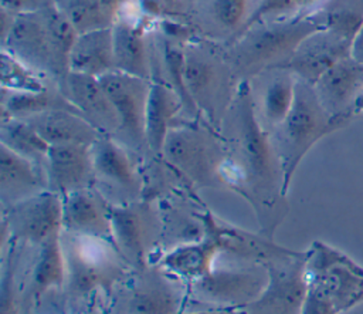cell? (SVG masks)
Instances as JSON below:
<instances>
[{
    "mask_svg": "<svg viewBox=\"0 0 363 314\" xmlns=\"http://www.w3.org/2000/svg\"><path fill=\"white\" fill-rule=\"evenodd\" d=\"M224 159L220 180L252 207L259 233L274 239L288 213L282 166L271 132L259 121L248 80L240 81L221 121Z\"/></svg>",
    "mask_w": 363,
    "mask_h": 314,
    "instance_id": "obj_1",
    "label": "cell"
},
{
    "mask_svg": "<svg viewBox=\"0 0 363 314\" xmlns=\"http://www.w3.org/2000/svg\"><path fill=\"white\" fill-rule=\"evenodd\" d=\"M233 71L225 55L199 43L184 44V82L203 119L220 132L221 121L234 94H230Z\"/></svg>",
    "mask_w": 363,
    "mask_h": 314,
    "instance_id": "obj_8",
    "label": "cell"
},
{
    "mask_svg": "<svg viewBox=\"0 0 363 314\" xmlns=\"http://www.w3.org/2000/svg\"><path fill=\"white\" fill-rule=\"evenodd\" d=\"M67 281V264L62 249V232L51 236L40 247L33 266L28 298L33 304L51 290H64Z\"/></svg>",
    "mask_w": 363,
    "mask_h": 314,
    "instance_id": "obj_28",
    "label": "cell"
},
{
    "mask_svg": "<svg viewBox=\"0 0 363 314\" xmlns=\"http://www.w3.org/2000/svg\"><path fill=\"white\" fill-rule=\"evenodd\" d=\"M224 153V142L218 131L206 121H190L170 129L162 159L194 186L221 188L218 172Z\"/></svg>",
    "mask_w": 363,
    "mask_h": 314,
    "instance_id": "obj_6",
    "label": "cell"
},
{
    "mask_svg": "<svg viewBox=\"0 0 363 314\" xmlns=\"http://www.w3.org/2000/svg\"><path fill=\"white\" fill-rule=\"evenodd\" d=\"M143 13L153 17H174L183 13L182 0H139Z\"/></svg>",
    "mask_w": 363,
    "mask_h": 314,
    "instance_id": "obj_39",
    "label": "cell"
},
{
    "mask_svg": "<svg viewBox=\"0 0 363 314\" xmlns=\"http://www.w3.org/2000/svg\"><path fill=\"white\" fill-rule=\"evenodd\" d=\"M294 16H299L294 0H259L258 6L252 10V14H251L250 20L247 21L242 33L255 24L264 23L265 20L267 21L269 18L279 20V18H288V17H294Z\"/></svg>",
    "mask_w": 363,
    "mask_h": 314,
    "instance_id": "obj_38",
    "label": "cell"
},
{
    "mask_svg": "<svg viewBox=\"0 0 363 314\" xmlns=\"http://www.w3.org/2000/svg\"><path fill=\"white\" fill-rule=\"evenodd\" d=\"M48 189L64 196L94 188L95 173L91 146L79 144L51 145L45 163Z\"/></svg>",
    "mask_w": 363,
    "mask_h": 314,
    "instance_id": "obj_18",
    "label": "cell"
},
{
    "mask_svg": "<svg viewBox=\"0 0 363 314\" xmlns=\"http://www.w3.org/2000/svg\"><path fill=\"white\" fill-rule=\"evenodd\" d=\"M313 88L330 115L353 119L354 105L363 94V64L349 55L328 70Z\"/></svg>",
    "mask_w": 363,
    "mask_h": 314,
    "instance_id": "obj_19",
    "label": "cell"
},
{
    "mask_svg": "<svg viewBox=\"0 0 363 314\" xmlns=\"http://www.w3.org/2000/svg\"><path fill=\"white\" fill-rule=\"evenodd\" d=\"M312 16L322 30H329L353 43L363 26V0H330Z\"/></svg>",
    "mask_w": 363,
    "mask_h": 314,
    "instance_id": "obj_32",
    "label": "cell"
},
{
    "mask_svg": "<svg viewBox=\"0 0 363 314\" xmlns=\"http://www.w3.org/2000/svg\"><path fill=\"white\" fill-rule=\"evenodd\" d=\"M322 30L311 16H294L252 26L227 48L225 58L234 75L248 80L264 71L282 68L299 44Z\"/></svg>",
    "mask_w": 363,
    "mask_h": 314,
    "instance_id": "obj_3",
    "label": "cell"
},
{
    "mask_svg": "<svg viewBox=\"0 0 363 314\" xmlns=\"http://www.w3.org/2000/svg\"><path fill=\"white\" fill-rule=\"evenodd\" d=\"M112 31L115 70L150 81V57L145 27L128 20H116Z\"/></svg>",
    "mask_w": 363,
    "mask_h": 314,
    "instance_id": "obj_27",
    "label": "cell"
},
{
    "mask_svg": "<svg viewBox=\"0 0 363 314\" xmlns=\"http://www.w3.org/2000/svg\"><path fill=\"white\" fill-rule=\"evenodd\" d=\"M203 229L211 232L217 239L221 253H228L242 263L264 264L268 259L278 254L284 246L262 233H251L238 226L230 224L218 219L211 210L203 209L197 212Z\"/></svg>",
    "mask_w": 363,
    "mask_h": 314,
    "instance_id": "obj_20",
    "label": "cell"
},
{
    "mask_svg": "<svg viewBox=\"0 0 363 314\" xmlns=\"http://www.w3.org/2000/svg\"><path fill=\"white\" fill-rule=\"evenodd\" d=\"M268 273L261 264L217 267L204 277L187 284L189 298L208 308L241 310L264 290Z\"/></svg>",
    "mask_w": 363,
    "mask_h": 314,
    "instance_id": "obj_11",
    "label": "cell"
},
{
    "mask_svg": "<svg viewBox=\"0 0 363 314\" xmlns=\"http://www.w3.org/2000/svg\"><path fill=\"white\" fill-rule=\"evenodd\" d=\"M48 189L45 169L0 144V200L7 209Z\"/></svg>",
    "mask_w": 363,
    "mask_h": 314,
    "instance_id": "obj_23",
    "label": "cell"
},
{
    "mask_svg": "<svg viewBox=\"0 0 363 314\" xmlns=\"http://www.w3.org/2000/svg\"><path fill=\"white\" fill-rule=\"evenodd\" d=\"M16 249L17 242L10 240L7 254L4 256L3 274H1V287H0V314H18L20 305L17 298L16 287Z\"/></svg>",
    "mask_w": 363,
    "mask_h": 314,
    "instance_id": "obj_37",
    "label": "cell"
},
{
    "mask_svg": "<svg viewBox=\"0 0 363 314\" xmlns=\"http://www.w3.org/2000/svg\"><path fill=\"white\" fill-rule=\"evenodd\" d=\"M352 44L329 30H318L299 44L289 61L279 70H286L298 80L315 85L328 70L352 55Z\"/></svg>",
    "mask_w": 363,
    "mask_h": 314,
    "instance_id": "obj_16",
    "label": "cell"
},
{
    "mask_svg": "<svg viewBox=\"0 0 363 314\" xmlns=\"http://www.w3.org/2000/svg\"><path fill=\"white\" fill-rule=\"evenodd\" d=\"M1 88L14 92L47 90L43 75L9 51H1Z\"/></svg>",
    "mask_w": 363,
    "mask_h": 314,
    "instance_id": "obj_35",
    "label": "cell"
},
{
    "mask_svg": "<svg viewBox=\"0 0 363 314\" xmlns=\"http://www.w3.org/2000/svg\"><path fill=\"white\" fill-rule=\"evenodd\" d=\"M357 114H363V94L359 97L356 105H354V115Z\"/></svg>",
    "mask_w": 363,
    "mask_h": 314,
    "instance_id": "obj_44",
    "label": "cell"
},
{
    "mask_svg": "<svg viewBox=\"0 0 363 314\" xmlns=\"http://www.w3.org/2000/svg\"><path fill=\"white\" fill-rule=\"evenodd\" d=\"M352 118L330 115L319 101L313 85L296 78L294 105L275 129L269 131L277 149L284 189L288 195L292 178L305 155L326 135L349 125Z\"/></svg>",
    "mask_w": 363,
    "mask_h": 314,
    "instance_id": "obj_5",
    "label": "cell"
},
{
    "mask_svg": "<svg viewBox=\"0 0 363 314\" xmlns=\"http://www.w3.org/2000/svg\"><path fill=\"white\" fill-rule=\"evenodd\" d=\"M95 182L122 195V203L139 200L143 179L125 145L112 135L101 134L91 146Z\"/></svg>",
    "mask_w": 363,
    "mask_h": 314,
    "instance_id": "obj_14",
    "label": "cell"
},
{
    "mask_svg": "<svg viewBox=\"0 0 363 314\" xmlns=\"http://www.w3.org/2000/svg\"><path fill=\"white\" fill-rule=\"evenodd\" d=\"M55 109L78 112L60 90L47 88L35 92H14L1 88V119H27Z\"/></svg>",
    "mask_w": 363,
    "mask_h": 314,
    "instance_id": "obj_29",
    "label": "cell"
},
{
    "mask_svg": "<svg viewBox=\"0 0 363 314\" xmlns=\"http://www.w3.org/2000/svg\"><path fill=\"white\" fill-rule=\"evenodd\" d=\"M109 205L95 186L64 195L62 232L112 240Z\"/></svg>",
    "mask_w": 363,
    "mask_h": 314,
    "instance_id": "obj_21",
    "label": "cell"
},
{
    "mask_svg": "<svg viewBox=\"0 0 363 314\" xmlns=\"http://www.w3.org/2000/svg\"><path fill=\"white\" fill-rule=\"evenodd\" d=\"M112 240L132 269H142L155 261L162 244L160 216L145 202L109 205Z\"/></svg>",
    "mask_w": 363,
    "mask_h": 314,
    "instance_id": "obj_10",
    "label": "cell"
},
{
    "mask_svg": "<svg viewBox=\"0 0 363 314\" xmlns=\"http://www.w3.org/2000/svg\"><path fill=\"white\" fill-rule=\"evenodd\" d=\"M180 112L183 105L173 88L164 81L152 80L145 112V139L146 148L156 158L162 159L166 138L177 125Z\"/></svg>",
    "mask_w": 363,
    "mask_h": 314,
    "instance_id": "obj_24",
    "label": "cell"
},
{
    "mask_svg": "<svg viewBox=\"0 0 363 314\" xmlns=\"http://www.w3.org/2000/svg\"><path fill=\"white\" fill-rule=\"evenodd\" d=\"M330 0H294L301 16H311L322 10Z\"/></svg>",
    "mask_w": 363,
    "mask_h": 314,
    "instance_id": "obj_40",
    "label": "cell"
},
{
    "mask_svg": "<svg viewBox=\"0 0 363 314\" xmlns=\"http://www.w3.org/2000/svg\"><path fill=\"white\" fill-rule=\"evenodd\" d=\"M1 145L45 169L50 144L24 119H1Z\"/></svg>",
    "mask_w": 363,
    "mask_h": 314,
    "instance_id": "obj_31",
    "label": "cell"
},
{
    "mask_svg": "<svg viewBox=\"0 0 363 314\" xmlns=\"http://www.w3.org/2000/svg\"><path fill=\"white\" fill-rule=\"evenodd\" d=\"M180 314H240V310H221V308H207L199 311L183 310Z\"/></svg>",
    "mask_w": 363,
    "mask_h": 314,
    "instance_id": "obj_43",
    "label": "cell"
},
{
    "mask_svg": "<svg viewBox=\"0 0 363 314\" xmlns=\"http://www.w3.org/2000/svg\"><path fill=\"white\" fill-rule=\"evenodd\" d=\"M58 90L102 134L116 135L119 128L118 115L98 77L68 71L58 81Z\"/></svg>",
    "mask_w": 363,
    "mask_h": 314,
    "instance_id": "obj_17",
    "label": "cell"
},
{
    "mask_svg": "<svg viewBox=\"0 0 363 314\" xmlns=\"http://www.w3.org/2000/svg\"><path fill=\"white\" fill-rule=\"evenodd\" d=\"M162 57H163L164 71H166V75H167V84L177 94L182 105H183V112L191 121H204L201 114L199 112L197 107L194 105L193 99L190 98L187 88H186V82H184V44L179 45V44L170 41V38L164 40Z\"/></svg>",
    "mask_w": 363,
    "mask_h": 314,
    "instance_id": "obj_34",
    "label": "cell"
},
{
    "mask_svg": "<svg viewBox=\"0 0 363 314\" xmlns=\"http://www.w3.org/2000/svg\"><path fill=\"white\" fill-rule=\"evenodd\" d=\"M275 75L271 78L262 92L261 115L264 124L269 131L275 129L289 114L296 88V77L286 70H274Z\"/></svg>",
    "mask_w": 363,
    "mask_h": 314,
    "instance_id": "obj_30",
    "label": "cell"
},
{
    "mask_svg": "<svg viewBox=\"0 0 363 314\" xmlns=\"http://www.w3.org/2000/svg\"><path fill=\"white\" fill-rule=\"evenodd\" d=\"M1 226L9 232L10 240L40 247L62 232V196L47 189L3 209Z\"/></svg>",
    "mask_w": 363,
    "mask_h": 314,
    "instance_id": "obj_13",
    "label": "cell"
},
{
    "mask_svg": "<svg viewBox=\"0 0 363 314\" xmlns=\"http://www.w3.org/2000/svg\"><path fill=\"white\" fill-rule=\"evenodd\" d=\"M262 266L268 273L267 286L240 314H302L306 296V250L284 247Z\"/></svg>",
    "mask_w": 363,
    "mask_h": 314,
    "instance_id": "obj_9",
    "label": "cell"
},
{
    "mask_svg": "<svg viewBox=\"0 0 363 314\" xmlns=\"http://www.w3.org/2000/svg\"><path fill=\"white\" fill-rule=\"evenodd\" d=\"M43 13L45 17L47 30H48L54 58L57 63V68L62 80L68 72L69 54L79 36V31L77 30V27L69 20V17L64 13L62 9L48 7Z\"/></svg>",
    "mask_w": 363,
    "mask_h": 314,
    "instance_id": "obj_33",
    "label": "cell"
},
{
    "mask_svg": "<svg viewBox=\"0 0 363 314\" xmlns=\"http://www.w3.org/2000/svg\"><path fill=\"white\" fill-rule=\"evenodd\" d=\"M220 253L221 247L214 234L203 229L200 239L162 251L155 264L190 284L214 269L216 259Z\"/></svg>",
    "mask_w": 363,
    "mask_h": 314,
    "instance_id": "obj_22",
    "label": "cell"
},
{
    "mask_svg": "<svg viewBox=\"0 0 363 314\" xmlns=\"http://www.w3.org/2000/svg\"><path fill=\"white\" fill-rule=\"evenodd\" d=\"M67 264V303L78 304L104 294L111 298L113 288L132 270L109 239L62 232Z\"/></svg>",
    "mask_w": 363,
    "mask_h": 314,
    "instance_id": "obj_4",
    "label": "cell"
},
{
    "mask_svg": "<svg viewBox=\"0 0 363 314\" xmlns=\"http://www.w3.org/2000/svg\"><path fill=\"white\" fill-rule=\"evenodd\" d=\"M352 57L363 64V26L352 44Z\"/></svg>",
    "mask_w": 363,
    "mask_h": 314,
    "instance_id": "obj_41",
    "label": "cell"
},
{
    "mask_svg": "<svg viewBox=\"0 0 363 314\" xmlns=\"http://www.w3.org/2000/svg\"><path fill=\"white\" fill-rule=\"evenodd\" d=\"M251 0H213V20L237 38L251 17Z\"/></svg>",
    "mask_w": 363,
    "mask_h": 314,
    "instance_id": "obj_36",
    "label": "cell"
},
{
    "mask_svg": "<svg viewBox=\"0 0 363 314\" xmlns=\"http://www.w3.org/2000/svg\"><path fill=\"white\" fill-rule=\"evenodd\" d=\"M115 70L112 27L79 33L68 60V71L102 77Z\"/></svg>",
    "mask_w": 363,
    "mask_h": 314,
    "instance_id": "obj_26",
    "label": "cell"
},
{
    "mask_svg": "<svg viewBox=\"0 0 363 314\" xmlns=\"http://www.w3.org/2000/svg\"><path fill=\"white\" fill-rule=\"evenodd\" d=\"M189 286L157 264L132 269L113 288L108 310L113 314H180Z\"/></svg>",
    "mask_w": 363,
    "mask_h": 314,
    "instance_id": "obj_7",
    "label": "cell"
},
{
    "mask_svg": "<svg viewBox=\"0 0 363 314\" xmlns=\"http://www.w3.org/2000/svg\"><path fill=\"white\" fill-rule=\"evenodd\" d=\"M3 41V50L20 58L38 72L60 75L43 11L17 13Z\"/></svg>",
    "mask_w": 363,
    "mask_h": 314,
    "instance_id": "obj_15",
    "label": "cell"
},
{
    "mask_svg": "<svg viewBox=\"0 0 363 314\" xmlns=\"http://www.w3.org/2000/svg\"><path fill=\"white\" fill-rule=\"evenodd\" d=\"M305 280L302 314H342L363 303V267L325 242L306 249Z\"/></svg>",
    "mask_w": 363,
    "mask_h": 314,
    "instance_id": "obj_2",
    "label": "cell"
},
{
    "mask_svg": "<svg viewBox=\"0 0 363 314\" xmlns=\"http://www.w3.org/2000/svg\"><path fill=\"white\" fill-rule=\"evenodd\" d=\"M128 0H101V3L104 4V7L116 18L118 11L125 6Z\"/></svg>",
    "mask_w": 363,
    "mask_h": 314,
    "instance_id": "obj_42",
    "label": "cell"
},
{
    "mask_svg": "<svg viewBox=\"0 0 363 314\" xmlns=\"http://www.w3.org/2000/svg\"><path fill=\"white\" fill-rule=\"evenodd\" d=\"M24 121H27L50 145L79 144L92 146L102 134L81 114L69 109L48 111Z\"/></svg>",
    "mask_w": 363,
    "mask_h": 314,
    "instance_id": "obj_25",
    "label": "cell"
},
{
    "mask_svg": "<svg viewBox=\"0 0 363 314\" xmlns=\"http://www.w3.org/2000/svg\"><path fill=\"white\" fill-rule=\"evenodd\" d=\"M102 314H113V313H109V311H105V313H102Z\"/></svg>",
    "mask_w": 363,
    "mask_h": 314,
    "instance_id": "obj_45",
    "label": "cell"
},
{
    "mask_svg": "<svg viewBox=\"0 0 363 314\" xmlns=\"http://www.w3.org/2000/svg\"><path fill=\"white\" fill-rule=\"evenodd\" d=\"M99 80L119 121L113 138L133 151H140L146 146L145 112L152 80H143L118 70L99 77Z\"/></svg>",
    "mask_w": 363,
    "mask_h": 314,
    "instance_id": "obj_12",
    "label": "cell"
}]
</instances>
